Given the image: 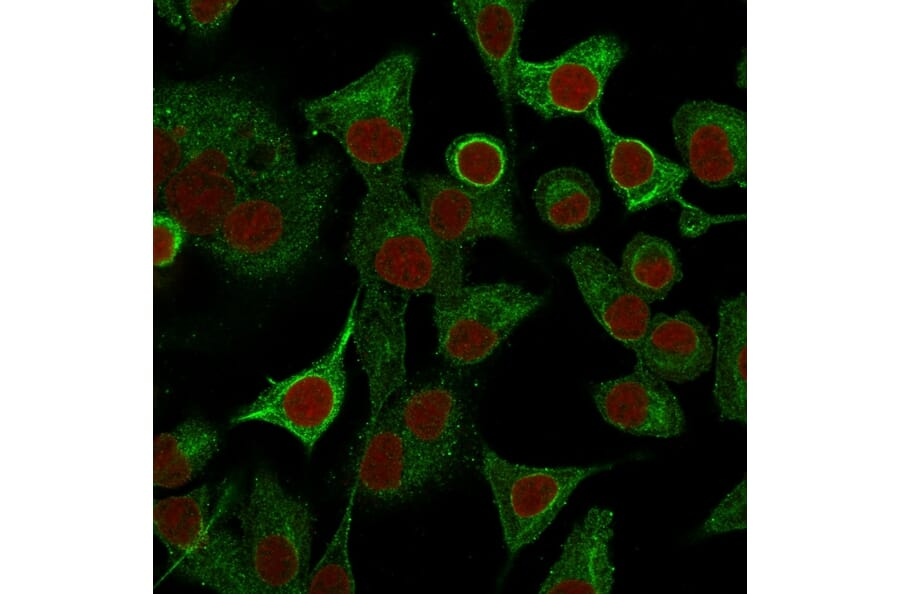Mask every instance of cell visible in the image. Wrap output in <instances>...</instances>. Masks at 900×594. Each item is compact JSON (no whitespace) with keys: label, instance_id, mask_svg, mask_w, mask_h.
<instances>
[{"label":"cell","instance_id":"7a4b0ae2","mask_svg":"<svg viewBox=\"0 0 900 594\" xmlns=\"http://www.w3.org/2000/svg\"><path fill=\"white\" fill-rule=\"evenodd\" d=\"M339 174L337 160L328 154L267 174L230 209L209 250L247 279L292 272L318 240Z\"/></svg>","mask_w":900,"mask_h":594},{"label":"cell","instance_id":"277c9868","mask_svg":"<svg viewBox=\"0 0 900 594\" xmlns=\"http://www.w3.org/2000/svg\"><path fill=\"white\" fill-rule=\"evenodd\" d=\"M415 70V55L397 51L342 88L301 104L309 125L342 146L366 188L405 184Z\"/></svg>","mask_w":900,"mask_h":594},{"label":"cell","instance_id":"9a60e30c","mask_svg":"<svg viewBox=\"0 0 900 594\" xmlns=\"http://www.w3.org/2000/svg\"><path fill=\"white\" fill-rule=\"evenodd\" d=\"M586 117L600 134L609 180L628 211L646 210L674 200L689 212H700L679 194L688 177L687 169L640 140L615 134L604 122L599 109Z\"/></svg>","mask_w":900,"mask_h":594},{"label":"cell","instance_id":"30bf717a","mask_svg":"<svg viewBox=\"0 0 900 594\" xmlns=\"http://www.w3.org/2000/svg\"><path fill=\"white\" fill-rule=\"evenodd\" d=\"M479 461L510 555L541 537L584 479L611 467L528 466L503 458L487 445L481 447Z\"/></svg>","mask_w":900,"mask_h":594},{"label":"cell","instance_id":"f1b7e54d","mask_svg":"<svg viewBox=\"0 0 900 594\" xmlns=\"http://www.w3.org/2000/svg\"><path fill=\"white\" fill-rule=\"evenodd\" d=\"M746 528V481L743 480L713 509L701 527L703 535Z\"/></svg>","mask_w":900,"mask_h":594},{"label":"cell","instance_id":"d4e9b609","mask_svg":"<svg viewBox=\"0 0 900 594\" xmlns=\"http://www.w3.org/2000/svg\"><path fill=\"white\" fill-rule=\"evenodd\" d=\"M619 269L628 285L647 303L663 300L682 278L673 246L646 233H638L629 241Z\"/></svg>","mask_w":900,"mask_h":594},{"label":"cell","instance_id":"d6986e66","mask_svg":"<svg viewBox=\"0 0 900 594\" xmlns=\"http://www.w3.org/2000/svg\"><path fill=\"white\" fill-rule=\"evenodd\" d=\"M528 2L453 1L452 12L462 23L510 115L513 77Z\"/></svg>","mask_w":900,"mask_h":594},{"label":"cell","instance_id":"9c48e42d","mask_svg":"<svg viewBox=\"0 0 900 594\" xmlns=\"http://www.w3.org/2000/svg\"><path fill=\"white\" fill-rule=\"evenodd\" d=\"M433 296L439 354L457 367L487 359L544 301L506 282L462 284Z\"/></svg>","mask_w":900,"mask_h":594},{"label":"cell","instance_id":"8fae6325","mask_svg":"<svg viewBox=\"0 0 900 594\" xmlns=\"http://www.w3.org/2000/svg\"><path fill=\"white\" fill-rule=\"evenodd\" d=\"M624 55L618 38L598 34L551 60L533 62L519 56L514 97L547 119L587 116L599 109L607 80Z\"/></svg>","mask_w":900,"mask_h":594},{"label":"cell","instance_id":"8992f818","mask_svg":"<svg viewBox=\"0 0 900 594\" xmlns=\"http://www.w3.org/2000/svg\"><path fill=\"white\" fill-rule=\"evenodd\" d=\"M266 104L229 81L178 82L153 97L154 196L201 145Z\"/></svg>","mask_w":900,"mask_h":594},{"label":"cell","instance_id":"4316f807","mask_svg":"<svg viewBox=\"0 0 900 594\" xmlns=\"http://www.w3.org/2000/svg\"><path fill=\"white\" fill-rule=\"evenodd\" d=\"M357 493V484L354 481L341 521L321 559L309 572L305 593L352 594L356 591L349 557V538Z\"/></svg>","mask_w":900,"mask_h":594},{"label":"cell","instance_id":"5b68a950","mask_svg":"<svg viewBox=\"0 0 900 594\" xmlns=\"http://www.w3.org/2000/svg\"><path fill=\"white\" fill-rule=\"evenodd\" d=\"M242 561L251 593H305L314 516L309 504L259 469L239 504Z\"/></svg>","mask_w":900,"mask_h":594},{"label":"cell","instance_id":"7c38bea8","mask_svg":"<svg viewBox=\"0 0 900 594\" xmlns=\"http://www.w3.org/2000/svg\"><path fill=\"white\" fill-rule=\"evenodd\" d=\"M413 185L421 217L442 262L464 263L465 245L481 238L516 240L509 179L492 189H477L439 174H424Z\"/></svg>","mask_w":900,"mask_h":594},{"label":"cell","instance_id":"6da1fadb","mask_svg":"<svg viewBox=\"0 0 900 594\" xmlns=\"http://www.w3.org/2000/svg\"><path fill=\"white\" fill-rule=\"evenodd\" d=\"M347 257L362 291L352 340L368 383L373 423L407 382L406 315L413 297L433 295L440 252L406 185L366 188Z\"/></svg>","mask_w":900,"mask_h":594},{"label":"cell","instance_id":"5bb4252c","mask_svg":"<svg viewBox=\"0 0 900 594\" xmlns=\"http://www.w3.org/2000/svg\"><path fill=\"white\" fill-rule=\"evenodd\" d=\"M391 402L429 484L446 478L459 463L466 428L457 389L436 380L403 389Z\"/></svg>","mask_w":900,"mask_h":594},{"label":"cell","instance_id":"f546056e","mask_svg":"<svg viewBox=\"0 0 900 594\" xmlns=\"http://www.w3.org/2000/svg\"><path fill=\"white\" fill-rule=\"evenodd\" d=\"M185 236L183 229L171 216L162 210H156L153 215L154 265L162 267L173 262Z\"/></svg>","mask_w":900,"mask_h":594},{"label":"cell","instance_id":"e0dca14e","mask_svg":"<svg viewBox=\"0 0 900 594\" xmlns=\"http://www.w3.org/2000/svg\"><path fill=\"white\" fill-rule=\"evenodd\" d=\"M354 473L358 492L381 502L405 500L429 485L391 400L364 428Z\"/></svg>","mask_w":900,"mask_h":594},{"label":"cell","instance_id":"7402d4cb","mask_svg":"<svg viewBox=\"0 0 900 594\" xmlns=\"http://www.w3.org/2000/svg\"><path fill=\"white\" fill-rule=\"evenodd\" d=\"M746 305L744 293L720 305L713 389L721 418L743 423L747 419Z\"/></svg>","mask_w":900,"mask_h":594},{"label":"cell","instance_id":"3957f363","mask_svg":"<svg viewBox=\"0 0 900 594\" xmlns=\"http://www.w3.org/2000/svg\"><path fill=\"white\" fill-rule=\"evenodd\" d=\"M297 161L287 130L266 106L196 149L154 196L186 236L209 249L230 209L267 174Z\"/></svg>","mask_w":900,"mask_h":594},{"label":"cell","instance_id":"cb8c5ba5","mask_svg":"<svg viewBox=\"0 0 900 594\" xmlns=\"http://www.w3.org/2000/svg\"><path fill=\"white\" fill-rule=\"evenodd\" d=\"M541 219L559 231L589 225L600 210L599 190L591 177L574 167H560L541 175L533 190Z\"/></svg>","mask_w":900,"mask_h":594},{"label":"cell","instance_id":"4fadbf2b","mask_svg":"<svg viewBox=\"0 0 900 594\" xmlns=\"http://www.w3.org/2000/svg\"><path fill=\"white\" fill-rule=\"evenodd\" d=\"M675 145L690 172L709 187L744 184L747 167L746 114L711 100L683 104L674 114Z\"/></svg>","mask_w":900,"mask_h":594},{"label":"cell","instance_id":"44dd1931","mask_svg":"<svg viewBox=\"0 0 900 594\" xmlns=\"http://www.w3.org/2000/svg\"><path fill=\"white\" fill-rule=\"evenodd\" d=\"M713 353L708 330L687 312L652 317L635 350L637 363L658 378L674 383L692 381L706 372Z\"/></svg>","mask_w":900,"mask_h":594},{"label":"cell","instance_id":"83f0119b","mask_svg":"<svg viewBox=\"0 0 900 594\" xmlns=\"http://www.w3.org/2000/svg\"><path fill=\"white\" fill-rule=\"evenodd\" d=\"M238 1L156 0L157 15L170 26L198 37L220 31Z\"/></svg>","mask_w":900,"mask_h":594},{"label":"cell","instance_id":"ba28073f","mask_svg":"<svg viewBox=\"0 0 900 594\" xmlns=\"http://www.w3.org/2000/svg\"><path fill=\"white\" fill-rule=\"evenodd\" d=\"M360 291L339 334L309 367L270 385L231 418L232 424L264 422L285 429L311 452L338 417L346 393L344 356L352 340Z\"/></svg>","mask_w":900,"mask_h":594},{"label":"cell","instance_id":"52a82bcc","mask_svg":"<svg viewBox=\"0 0 900 594\" xmlns=\"http://www.w3.org/2000/svg\"><path fill=\"white\" fill-rule=\"evenodd\" d=\"M210 497L203 485L156 500L154 533L167 550L172 571L219 593H251L239 538L217 523Z\"/></svg>","mask_w":900,"mask_h":594},{"label":"cell","instance_id":"ffe728a7","mask_svg":"<svg viewBox=\"0 0 900 594\" xmlns=\"http://www.w3.org/2000/svg\"><path fill=\"white\" fill-rule=\"evenodd\" d=\"M613 523L611 510L592 507L572 528L538 592L609 593L615 580L609 551Z\"/></svg>","mask_w":900,"mask_h":594},{"label":"cell","instance_id":"ac0fdd59","mask_svg":"<svg viewBox=\"0 0 900 594\" xmlns=\"http://www.w3.org/2000/svg\"><path fill=\"white\" fill-rule=\"evenodd\" d=\"M593 400L608 424L632 435L672 438L685 427L683 410L666 381L639 363L630 374L597 384Z\"/></svg>","mask_w":900,"mask_h":594},{"label":"cell","instance_id":"603a6c76","mask_svg":"<svg viewBox=\"0 0 900 594\" xmlns=\"http://www.w3.org/2000/svg\"><path fill=\"white\" fill-rule=\"evenodd\" d=\"M217 430L208 422L190 418L160 433L153 445V482L175 488L189 483L219 451Z\"/></svg>","mask_w":900,"mask_h":594},{"label":"cell","instance_id":"2e32d148","mask_svg":"<svg viewBox=\"0 0 900 594\" xmlns=\"http://www.w3.org/2000/svg\"><path fill=\"white\" fill-rule=\"evenodd\" d=\"M578 289L600 325L629 349L640 345L651 319L649 303L599 248L579 245L566 257Z\"/></svg>","mask_w":900,"mask_h":594},{"label":"cell","instance_id":"484cf974","mask_svg":"<svg viewBox=\"0 0 900 594\" xmlns=\"http://www.w3.org/2000/svg\"><path fill=\"white\" fill-rule=\"evenodd\" d=\"M445 161L453 179L472 188L492 189L508 179L506 147L489 134L467 133L457 137L448 146Z\"/></svg>","mask_w":900,"mask_h":594}]
</instances>
